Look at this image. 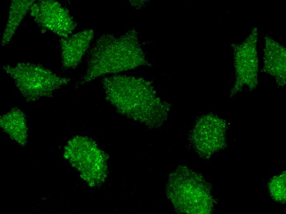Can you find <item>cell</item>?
Instances as JSON below:
<instances>
[{"mask_svg":"<svg viewBox=\"0 0 286 214\" xmlns=\"http://www.w3.org/2000/svg\"><path fill=\"white\" fill-rule=\"evenodd\" d=\"M94 36L92 29H86L61 41L62 65L67 69L78 66L88 50Z\"/></svg>","mask_w":286,"mask_h":214,"instance_id":"cell-5","label":"cell"},{"mask_svg":"<svg viewBox=\"0 0 286 214\" xmlns=\"http://www.w3.org/2000/svg\"><path fill=\"white\" fill-rule=\"evenodd\" d=\"M264 42H265V40H264V41H263V44H264Z\"/></svg>","mask_w":286,"mask_h":214,"instance_id":"cell-15","label":"cell"},{"mask_svg":"<svg viewBox=\"0 0 286 214\" xmlns=\"http://www.w3.org/2000/svg\"><path fill=\"white\" fill-rule=\"evenodd\" d=\"M273 36L274 37V38H277V36H275H275Z\"/></svg>","mask_w":286,"mask_h":214,"instance_id":"cell-12","label":"cell"},{"mask_svg":"<svg viewBox=\"0 0 286 214\" xmlns=\"http://www.w3.org/2000/svg\"><path fill=\"white\" fill-rule=\"evenodd\" d=\"M35 1L28 0L12 1L6 28L1 40L5 46L10 43L20 24Z\"/></svg>","mask_w":286,"mask_h":214,"instance_id":"cell-6","label":"cell"},{"mask_svg":"<svg viewBox=\"0 0 286 214\" xmlns=\"http://www.w3.org/2000/svg\"><path fill=\"white\" fill-rule=\"evenodd\" d=\"M258 55H259V57H260V52H258Z\"/></svg>","mask_w":286,"mask_h":214,"instance_id":"cell-10","label":"cell"},{"mask_svg":"<svg viewBox=\"0 0 286 214\" xmlns=\"http://www.w3.org/2000/svg\"><path fill=\"white\" fill-rule=\"evenodd\" d=\"M145 62L134 31L121 36L104 34L97 40L92 49L87 70L81 83L100 77L117 75Z\"/></svg>","mask_w":286,"mask_h":214,"instance_id":"cell-1","label":"cell"},{"mask_svg":"<svg viewBox=\"0 0 286 214\" xmlns=\"http://www.w3.org/2000/svg\"><path fill=\"white\" fill-rule=\"evenodd\" d=\"M30 10L36 22L62 38L71 36L76 27L69 12L58 1H35Z\"/></svg>","mask_w":286,"mask_h":214,"instance_id":"cell-4","label":"cell"},{"mask_svg":"<svg viewBox=\"0 0 286 214\" xmlns=\"http://www.w3.org/2000/svg\"><path fill=\"white\" fill-rule=\"evenodd\" d=\"M14 81L23 96L28 102L50 96L70 79L63 78L41 65L21 63L3 68Z\"/></svg>","mask_w":286,"mask_h":214,"instance_id":"cell-3","label":"cell"},{"mask_svg":"<svg viewBox=\"0 0 286 214\" xmlns=\"http://www.w3.org/2000/svg\"><path fill=\"white\" fill-rule=\"evenodd\" d=\"M239 42H240V41H241V40H239Z\"/></svg>","mask_w":286,"mask_h":214,"instance_id":"cell-16","label":"cell"},{"mask_svg":"<svg viewBox=\"0 0 286 214\" xmlns=\"http://www.w3.org/2000/svg\"><path fill=\"white\" fill-rule=\"evenodd\" d=\"M286 175L283 174L274 178L269 184L270 192L275 200L284 202L286 199Z\"/></svg>","mask_w":286,"mask_h":214,"instance_id":"cell-8","label":"cell"},{"mask_svg":"<svg viewBox=\"0 0 286 214\" xmlns=\"http://www.w3.org/2000/svg\"><path fill=\"white\" fill-rule=\"evenodd\" d=\"M1 127L10 136L21 144L26 143L27 128L24 114L21 110L14 108L2 117Z\"/></svg>","mask_w":286,"mask_h":214,"instance_id":"cell-7","label":"cell"},{"mask_svg":"<svg viewBox=\"0 0 286 214\" xmlns=\"http://www.w3.org/2000/svg\"><path fill=\"white\" fill-rule=\"evenodd\" d=\"M102 85L106 99L119 113L144 122L158 114V101L145 80L122 75L104 77Z\"/></svg>","mask_w":286,"mask_h":214,"instance_id":"cell-2","label":"cell"},{"mask_svg":"<svg viewBox=\"0 0 286 214\" xmlns=\"http://www.w3.org/2000/svg\"><path fill=\"white\" fill-rule=\"evenodd\" d=\"M278 41H280V42H282H282H283V41H282L281 40H279Z\"/></svg>","mask_w":286,"mask_h":214,"instance_id":"cell-11","label":"cell"},{"mask_svg":"<svg viewBox=\"0 0 286 214\" xmlns=\"http://www.w3.org/2000/svg\"><path fill=\"white\" fill-rule=\"evenodd\" d=\"M259 43H261V40H259Z\"/></svg>","mask_w":286,"mask_h":214,"instance_id":"cell-13","label":"cell"},{"mask_svg":"<svg viewBox=\"0 0 286 214\" xmlns=\"http://www.w3.org/2000/svg\"><path fill=\"white\" fill-rule=\"evenodd\" d=\"M251 30H252V28H250V32H251Z\"/></svg>","mask_w":286,"mask_h":214,"instance_id":"cell-14","label":"cell"},{"mask_svg":"<svg viewBox=\"0 0 286 214\" xmlns=\"http://www.w3.org/2000/svg\"><path fill=\"white\" fill-rule=\"evenodd\" d=\"M260 32L259 33V39L260 40Z\"/></svg>","mask_w":286,"mask_h":214,"instance_id":"cell-9","label":"cell"}]
</instances>
